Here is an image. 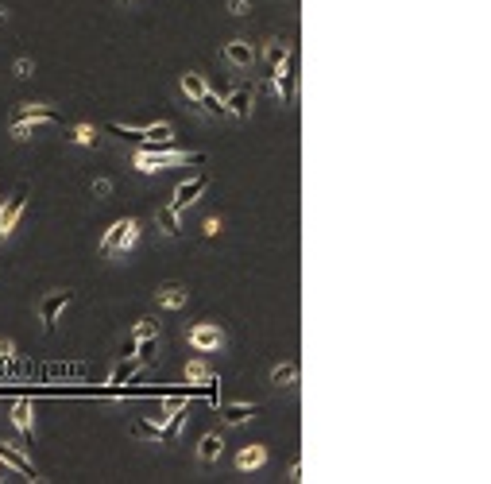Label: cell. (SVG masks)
I'll return each instance as SVG.
<instances>
[{
  "instance_id": "ac0fdd59",
  "label": "cell",
  "mask_w": 491,
  "mask_h": 484,
  "mask_svg": "<svg viewBox=\"0 0 491 484\" xmlns=\"http://www.w3.org/2000/svg\"><path fill=\"white\" fill-rule=\"evenodd\" d=\"M220 446H225V442H220V434H206V438L198 442V457H201V461H217Z\"/></svg>"
},
{
  "instance_id": "2e32d148",
  "label": "cell",
  "mask_w": 491,
  "mask_h": 484,
  "mask_svg": "<svg viewBox=\"0 0 491 484\" xmlns=\"http://www.w3.org/2000/svg\"><path fill=\"white\" fill-rule=\"evenodd\" d=\"M155 221H159V229H162L167 236H178V233H182V225H178V209H174V206H159V209H155Z\"/></svg>"
},
{
  "instance_id": "d4e9b609",
  "label": "cell",
  "mask_w": 491,
  "mask_h": 484,
  "mask_svg": "<svg viewBox=\"0 0 491 484\" xmlns=\"http://www.w3.org/2000/svg\"><path fill=\"white\" fill-rule=\"evenodd\" d=\"M286 51H290L286 43H271V47H267V59H271V67H279V62L286 59Z\"/></svg>"
},
{
  "instance_id": "3957f363",
  "label": "cell",
  "mask_w": 491,
  "mask_h": 484,
  "mask_svg": "<svg viewBox=\"0 0 491 484\" xmlns=\"http://www.w3.org/2000/svg\"><path fill=\"white\" fill-rule=\"evenodd\" d=\"M23 202H28V183H20L12 190V198L0 206V236H8L16 229V221H20V213H23Z\"/></svg>"
},
{
  "instance_id": "277c9868",
  "label": "cell",
  "mask_w": 491,
  "mask_h": 484,
  "mask_svg": "<svg viewBox=\"0 0 491 484\" xmlns=\"http://www.w3.org/2000/svg\"><path fill=\"white\" fill-rule=\"evenodd\" d=\"M39 120H43V125H62V117L51 109V105H20L8 125H39Z\"/></svg>"
},
{
  "instance_id": "d6986e66",
  "label": "cell",
  "mask_w": 491,
  "mask_h": 484,
  "mask_svg": "<svg viewBox=\"0 0 491 484\" xmlns=\"http://www.w3.org/2000/svg\"><path fill=\"white\" fill-rule=\"evenodd\" d=\"M194 105H198L201 113H209V117H228V109H225V105H220V97L213 93V89H206V93H201V97H198V101H194Z\"/></svg>"
},
{
  "instance_id": "8992f818",
  "label": "cell",
  "mask_w": 491,
  "mask_h": 484,
  "mask_svg": "<svg viewBox=\"0 0 491 484\" xmlns=\"http://www.w3.org/2000/svg\"><path fill=\"white\" fill-rule=\"evenodd\" d=\"M190 345L198 352H213V349L225 345V333H220V325L201 322V325H194V330H190Z\"/></svg>"
},
{
  "instance_id": "7402d4cb",
  "label": "cell",
  "mask_w": 491,
  "mask_h": 484,
  "mask_svg": "<svg viewBox=\"0 0 491 484\" xmlns=\"http://www.w3.org/2000/svg\"><path fill=\"white\" fill-rule=\"evenodd\" d=\"M159 422H147V418H136L132 422V438H143V442H159Z\"/></svg>"
},
{
  "instance_id": "603a6c76",
  "label": "cell",
  "mask_w": 491,
  "mask_h": 484,
  "mask_svg": "<svg viewBox=\"0 0 491 484\" xmlns=\"http://www.w3.org/2000/svg\"><path fill=\"white\" fill-rule=\"evenodd\" d=\"M66 139H73V144H85V147H97V139H101V136H97V128H89V125H73Z\"/></svg>"
},
{
  "instance_id": "f1b7e54d",
  "label": "cell",
  "mask_w": 491,
  "mask_h": 484,
  "mask_svg": "<svg viewBox=\"0 0 491 484\" xmlns=\"http://www.w3.org/2000/svg\"><path fill=\"white\" fill-rule=\"evenodd\" d=\"M162 407H167V411H178V407H182V396H170Z\"/></svg>"
},
{
  "instance_id": "83f0119b",
  "label": "cell",
  "mask_w": 491,
  "mask_h": 484,
  "mask_svg": "<svg viewBox=\"0 0 491 484\" xmlns=\"http://www.w3.org/2000/svg\"><path fill=\"white\" fill-rule=\"evenodd\" d=\"M16 74H20V78H28V74H31V62L20 59V62H16Z\"/></svg>"
},
{
  "instance_id": "4316f807",
  "label": "cell",
  "mask_w": 491,
  "mask_h": 484,
  "mask_svg": "<svg viewBox=\"0 0 491 484\" xmlns=\"http://www.w3.org/2000/svg\"><path fill=\"white\" fill-rule=\"evenodd\" d=\"M228 12L244 16V12H248V0H228Z\"/></svg>"
},
{
  "instance_id": "7a4b0ae2",
  "label": "cell",
  "mask_w": 491,
  "mask_h": 484,
  "mask_svg": "<svg viewBox=\"0 0 491 484\" xmlns=\"http://www.w3.org/2000/svg\"><path fill=\"white\" fill-rule=\"evenodd\" d=\"M70 302H73V291H54V294H47V299L39 302V318H43L47 330H59V318H62V310H66Z\"/></svg>"
},
{
  "instance_id": "5b68a950",
  "label": "cell",
  "mask_w": 491,
  "mask_h": 484,
  "mask_svg": "<svg viewBox=\"0 0 491 484\" xmlns=\"http://www.w3.org/2000/svg\"><path fill=\"white\" fill-rule=\"evenodd\" d=\"M0 461H4L8 469L16 473V477L39 480V473H35V465L28 461V454H23V449H16V446H8V442H0Z\"/></svg>"
},
{
  "instance_id": "f546056e",
  "label": "cell",
  "mask_w": 491,
  "mask_h": 484,
  "mask_svg": "<svg viewBox=\"0 0 491 484\" xmlns=\"http://www.w3.org/2000/svg\"><path fill=\"white\" fill-rule=\"evenodd\" d=\"M120 4H128V0H120Z\"/></svg>"
},
{
  "instance_id": "52a82bcc",
  "label": "cell",
  "mask_w": 491,
  "mask_h": 484,
  "mask_svg": "<svg viewBox=\"0 0 491 484\" xmlns=\"http://www.w3.org/2000/svg\"><path fill=\"white\" fill-rule=\"evenodd\" d=\"M294 78H298V59L286 51V59L279 62V67H275V86H279V97H283V101H290V97H294Z\"/></svg>"
},
{
  "instance_id": "ffe728a7",
  "label": "cell",
  "mask_w": 491,
  "mask_h": 484,
  "mask_svg": "<svg viewBox=\"0 0 491 484\" xmlns=\"http://www.w3.org/2000/svg\"><path fill=\"white\" fill-rule=\"evenodd\" d=\"M264 461H267V449L264 446H248L240 457H236V465H240V469H259Z\"/></svg>"
},
{
  "instance_id": "4fadbf2b",
  "label": "cell",
  "mask_w": 491,
  "mask_h": 484,
  "mask_svg": "<svg viewBox=\"0 0 491 484\" xmlns=\"http://www.w3.org/2000/svg\"><path fill=\"white\" fill-rule=\"evenodd\" d=\"M225 109L232 113L236 120H248V117H252V89H248V86H240L232 97H228V105H225Z\"/></svg>"
},
{
  "instance_id": "7c38bea8",
  "label": "cell",
  "mask_w": 491,
  "mask_h": 484,
  "mask_svg": "<svg viewBox=\"0 0 491 484\" xmlns=\"http://www.w3.org/2000/svg\"><path fill=\"white\" fill-rule=\"evenodd\" d=\"M256 415H259L256 403H228V407H220V418H225L228 426H240V422H248V418H256Z\"/></svg>"
},
{
  "instance_id": "cb8c5ba5",
  "label": "cell",
  "mask_w": 491,
  "mask_h": 484,
  "mask_svg": "<svg viewBox=\"0 0 491 484\" xmlns=\"http://www.w3.org/2000/svg\"><path fill=\"white\" fill-rule=\"evenodd\" d=\"M155 333H159V322H155V318H140V322H136V330L128 333V338L140 341V338H155Z\"/></svg>"
},
{
  "instance_id": "e0dca14e",
  "label": "cell",
  "mask_w": 491,
  "mask_h": 484,
  "mask_svg": "<svg viewBox=\"0 0 491 484\" xmlns=\"http://www.w3.org/2000/svg\"><path fill=\"white\" fill-rule=\"evenodd\" d=\"M206 89H209V86H206V78H201L198 70H186V74H182V93L190 97V101H198Z\"/></svg>"
},
{
  "instance_id": "5bb4252c",
  "label": "cell",
  "mask_w": 491,
  "mask_h": 484,
  "mask_svg": "<svg viewBox=\"0 0 491 484\" xmlns=\"http://www.w3.org/2000/svg\"><path fill=\"white\" fill-rule=\"evenodd\" d=\"M140 368H143V360H140V357H124V360H120L117 368H112L109 384H112V388H120V384H128V380H132L136 372H140Z\"/></svg>"
},
{
  "instance_id": "30bf717a",
  "label": "cell",
  "mask_w": 491,
  "mask_h": 484,
  "mask_svg": "<svg viewBox=\"0 0 491 484\" xmlns=\"http://www.w3.org/2000/svg\"><path fill=\"white\" fill-rule=\"evenodd\" d=\"M12 422H16V430H20V438H23V454H28L31 446H35V438H31V403L28 399H20V403H16V415H12Z\"/></svg>"
},
{
  "instance_id": "6da1fadb",
  "label": "cell",
  "mask_w": 491,
  "mask_h": 484,
  "mask_svg": "<svg viewBox=\"0 0 491 484\" xmlns=\"http://www.w3.org/2000/svg\"><path fill=\"white\" fill-rule=\"evenodd\" d=\"M136 236H140V221H136V217H124V221H117V225L105 233L101 252H105V256H112V252H128V248L136 244Z\"/></svg>"
},
{
  "instance_id": "484cf974",
  "label": "cell",
  "mask_w": 491,
  "mask_h": 484,
  "mask_svg": "<svg viewBox=\"0 0 491 484\" xmlns=\"http://www.w3.org/2000/svg\"><path fill=\"white\" fill-rule=\"evenodd\" d=\"M186 376H190V380H206V376H209V368L201 364V360H190V364H186Z\"/></svg>"
},
{
  "instance_id": "ba28073f",
  "label": "cell",
  "mask_w": 491,
  "mask_h": 484,
  "mask_svg": "<svg viewBox=\"0 0 491 484\" xmlns=\"http://www.w3.org/2000/svg\"><path fill=\"white\" fill-rule=\"evenodd\" d=\"M206 190H209V175H198V178H190V183L178 186V190H174V202H170V206H174V209H186V206H194V202H198Z\"/></svg>"
},
{
  "instance_id": "44dd1931",
  "label": "cell",
  "mask_w": 491,
  "mask_h": 484,
  "mask_svg": "<svg viewBox=\"0 0 491 484\" xmlns=\"http://www.w3.org/2000/svg\"><path fill=\"white\" fill-rule=\"evenodd\" d=\"M294 380H298V364H294V360H286V364H279V368L271 372V384H275V388H290Z\"/></svg>"
},
{
  "instance_id": "8fae6325",
  "label": "cell",
  "mask_w": 491,
  "mask_h": 484,
  "mask_svg": "<svg viewBox=\"0 0 491 484\" xmlns=\"http://www.w3.org/2000/svg\"><path fill=\"white\" fill-rule=\"evenodd\" d=\"M155 299H159V306H170V310H178L186 299H190V291H186L182 283H162L159 291H155Z\"/></svg>"
},
{
  "instance_id": "9c48e42d",
  "label": "cell",
  "mask_w": 491,
  "mask_h": 484,
  "mask_svg": "<svg viewBox=\"0 0 491 484\" xmlns=\"http://www.w3.org/2000/svg\"><path fill=\"white\" fill-rule=\"evenodd\" d=\"M225 62H232V67L248 70L252 62H256V47H252L248 39H232V43H225Z\"/></svg>"
},
{
  "instance_id": "9a60e30c",
  "label": "cell",
  "mask_w": 491,
  "mask_h": 484,
  "mask_svg": "<svg viewBox=\"0 0 491 484\" xmlns=\"http://www.w3.org/2000/svg\"><path fill=\"white\" fill-rule=\"evenodd\" d=\"M186 415H190V407H186V403L178 407V411H170V418H162L167 426H162V434H159V438H162V442H178V430H182Z\"/></svg>"
}]
</instances>
